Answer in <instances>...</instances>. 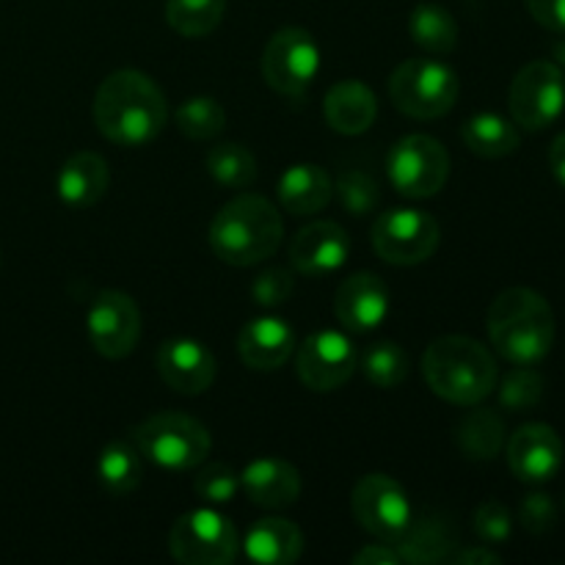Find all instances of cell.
I'll return each instance as SVG.
<instances>
[{
	"mask_svg": "<svg viewBox=\"0 0 565 565\" xmlns=\"http://www.w3.org/2000/svg\"><path fill=\"white\" fill-rule=\"evenodd\" d=\"M489 340L511 364H539L555 345V312L541 292L530 287H508L491 301Z\"/></svg>",
	"mask_w": 565,
	"mask_h": 565,
	"instance_id": "obj_3",
	"label": "cell"
},
{
	"mask_svg": "<svg viewBox=\"0 0 565 565\" xmlns=\"http://www.w3.org/2000/svg\"><path fill=\"white\" fill-rule=\"evenodd\" d=\"M425 384L452 406H480L500 381L497 359L486 345L463 334H445L423 353Z\"/></svg>",
	"mask_w": 565,
	"mask_h": 565,
	"instance_id": "obj_4",
	"label": "cell"
},
{
	"mask_svg": "<svg viewBox=\"0 0 565 565\" xmlns=\"http://www.w3.org/2000/svg\"><path fill=\"white\" fill-rule=\"evenodd\" d=\"M320 47L307 28H281L268 39L263 53V77L285 97H303L320 75Z\"/></svg>",
	"mask_w": 565,
	"mask_h": 565,
	"instance_id": "obj_11",
	"label": "cell"
},
{
	"mask_svg": "<svg viewBox=\"0 0 565 565\" xmlns=\"http://www.w3.org/2000/svg\"><path fill=\"white\" fill-rule=\"evenodd\" d=\"M351 511L359 527L373 539L395 544L414 522V508L406 489L390 475H364L351 494Z\"/></svg>",
	"mask_w": 565,
	"mask_h": 565,
	"instance_id": "obj_12",
	"label": "cell"
},
{
	"mask_svg": "<svg viewBox=\"0 0 565 565\" xmlns=\"http://www.w3.org/2000/svg\"><path fill=\"white\" fill-rule=\"evenodd\" d=\"M86 331L99 356L119 362L130 356L141 340V309L127 292H99L88 307Z\"/></svg>",
	"mask_w": 565,
	"mask_h": 565,
	"instance_id": "obj_14",
	"label": "cell"
},
{
	"mask_svg": "<svg viewBox=\"0 0 565 565\" xmlns=\"http://www.w3.org/2000/svg\"><path fill=\"white\" fill-rule=\"evenodd\" d=\"M539 25L552 33H565V0H524Z\"/></svg>",
	"mask_w": 565,
	"mask_h": 565,
	"instance_id": "obj_40",
	"label": "cell"
},
{
	"mask_svg": "<svg viewBox=\"0 0 565 565\" xmlns=\"http://www.w3.org/2000/svg\"><path fill=\"white\" fill-rule=\"evenodd\" d=\"M326 125L340 136H362L375 125L379 116V99H375L373 88L367 83L356 81H340L326 92L323 103Z\"/></svg>",
	"mask_w": 565,
	"mask_h": 565,
	"instance_id": "obj_22",
	"label": "cell"
},
{
	"mask_svg": "<svg viewBox=\"0 0 565 565\" xmlns=\"http://www.w3.org/2000/svg\"><path fill=\"white\" fill-rule=\"evenodd\" d=\"M447 563L452 565H500L502 555H497L489 544L486 546H467V550L450 552Z\"/></svg>",
	"mask_w": 565,
	"mask_h": 565,
	"instance_id": "obj_42",
	"label": "cell"
},
{
	"mask_svg": "<svg viewBox=\"0 0 565 565\" xmlns=\"http://www.w3.org/2000/svg\"><path fill=\"white\" fill-rule=\"evenodd\" d=\"M97 478L103 489L114 497H127L141 486L143 456L130 439H114L103 447L97 458Z\"/></svg>",
	"mask_w": 565,
	"mask_h": 565,
	"instance_id": "obj_27",
	"label": "cell"
},
{
	"mask_svg": "<svg viewBox=\"0 0 565 565\" xmlns=\"http://www.w3.org/2000/svg\"><path fill=\"white\" fill-rule=\"evenodd\" d=\"M555 55H557V61H561V64L565 66V42L557 44V47H555Z\"/></svg>",
	"mask_w": 565,
	"mask_h": 565,
	"instance_id": "obj_44",
	"label": "cell"
},
{
	"mask_svg": "<svg viewBox=\"0 0 565 565\" xmlns=\"http://www.w3.org/2000/svg\"><path fill=\"white\" fill-rule=\"evenodd\" d=\"M276 196L290 215H315L334 196V180L318 163H292L281 171Z\"/></svg>",
	"mask_w": 565,
	"mask_h": 565,
	"instance_id": "obj_23",
	"label": "cell"
},
{
	"mask_svg": "<svg viewBox=\"0 0 565 565\" xmlns=\"http://www.w3.org/2000/svg\"><path fill=\"white\" fill-rule=\"evenodd\" d=\"M461 138L469 152L486 160L508 158L522 143V132H519L516 121L505 119V116L494 114V110L469 116L461 125Z\"/></svg>",
	"mask_w": 565,
	"mask_h": 565,
	"instance_id": "obj_26",
	"label": "cell"
},
{
	"mask_svg": "<svg viewBox=\"0 0 565 565\" xmlns=\"http://www.w3.org/2000/svg\"><path fill=\"white\" fill-rule=\"evenodd\" d=\"M207 174L230 191H243L257 180V160L243 143H218L207 152Z\"/></svg>",
	"mask_w": 565,
	"mask_h": 565,
	"instance_id": "obj_32",
	"label": "cell"
},
{
	"mask_svg": "<svg viewBox=\"0 0 565 565\" xmlns=\"http://www.w3.org/2000/svg\"><path fill=\"white\" fill-rule=\"evenodd\" d=\"M456 425V445L469 461H494L508 441L505 419L494 408H475Z\"/></svg>",
	"mask_w": 565,
	"mask_h": 565,
	"instance_id": "obj_25",
	"label": "cell"
},
{
	"mask_svg": "<svg viewBox=\"0 0 565 565\" xmlns=\"http://www.w3.org/2000/svg\"><path fill=\"white\" fill-rule=\"evenodd\" d=\"M353 563L356 565H403L395 544H386V541L367 544L364 550H359L356 555H353Z\"/></svg>",
	"mask_w": 565,
	"mask_h": 565,
	"instance_id": "obj_41",
	"label": "cell"
},
{
	"mask_svg": "<svg viewBox=\"0 0 565 565\" xmlns=\"http://www.w3.org/2000/svg\"><path fill=\"white\" fill-rule=\"evenodd\" d=\"M511 116L522 130L541 132L565 110V75L555 61H530L516 72L508 92Z\"/></svg>",
	"mask_w": 565,
	"mask_h": 565,
	"instance_id": "obj_10",
	"label": "cell"
},
{
	"mask_svg": "<svg viewBox=\"0 0 565 565\" xmlns=\"http://www.w3.org/2000/svg\"><path fill=\"white\" fill-rule=\"evenodd\" d=\"M370 241L384 263L412 268V265H423L425 259L434 257L441 241V230L439 221L425 210L397 207L386 210L373 221Z\"/></svg>",
	"mask_w": 565,
	"mask_h": 565,
	"instance_id": "obj_8",
	"label": "cell"
},
{
	"mask_svg": "<svg viewBox=\"0 0 565 565\" xmlns=\"http://www.w3.org/2000/svg\"><path fill=\"white\" fill-rule=\"evenodd\" d=\"M565 447L561 434L546 423H527L513 430L505 441V458L511 472L522 483H550L563 467Z\"/></svg>",
	"mask_w": 565,
	"mask_h": 565,
	"instance_id": "obj_15",
	"label": "cell"
},
{
	"mask_svg": "<svg viewBox=\"0 0 565 565\" xmlns=\"http://www.w3.org/2000/svg\"><path fill=\"white\" fill-rule=\"evenodd\" d=\"M550 169H552V177L557 180V185L565 188V132L552 141L550 147Z\"/></svg>",
	"mask_w": 565,
	"mask_h": 565,
	"instance_id": "obj_43",
	"label": "cell"
},
{
	"mask_svg": "<svg viewBox=\"0 0 565 565\" xmlns=\"http://www.w3.org/2000/svg\"><path fill=\"white\" fill-rule=\"evenodd\" d=\"M303 533L290 519H259L243 539V552L252 563L290 565L303 555Z\"/></svg>",
	"mask_w": 565,
	"mask_h": 565,
	"instance_id": "obj_24",
	"label": "cell"
},
{
	"mask_svg": "<svg viewBox=\"0 0 565 565\" xmlns=\"http://www.w3.org/2000/svg\"><path fill=\"white\" fill-rule=\"evenodd\" d=\"M296 290V274L290 268H268L252 281V298L259 309H279Z\"/></svg>",
	"mask_w": 565,
	"mask_h": 565,
	"instance_id": "obj_37",
	"label": "cell"
},
{
	"mask_svg": "<svg viewBox=\"0 0 565 565\" xmlns=\"http://www.w3.org/2000/svg\"><path fill=\"white\" fill-rule=\"evenodd\" d=\"M475 533L483 544L497 546L505 544L513 533V516L500 500H486L483 505H478L475 511Z\"/></svg>",
	"mask_w": 565,
	"mask_h": 565,
	"instance_id": "obj_38",
	"label": "cell"
},
{
	"mask_svg": "<svg viewBox=\"0 0 565 565\" xmlns=\"http://www.w3.org/2000/svg\"><path fill=\"white\" fill-rule=\"evenodd\" d=\"M494 390L502 408H508L513 414H522L544 401L546 381L535 370V364H513V370H508L502 375V381H497Z\"/></svg>",
	"mask_w": 565,
	"mask_h": 565,
	"instance_id": "obj_33",
	"label": "cell"
},
{
	"mask_svg": "<svg viewBox=\"0 0 565 565\" xmlns=\"http://www.w3.org/2000/svg\"><path fill=\"white\" fill-rule=\"evenodd\" d=\"M174 125L191 141H210L226 127L224 105L213 97H188L185 103L177 105Z\"/></svg>",
	"mask_w": 565,
	"mask_h": 565,
	"instance_id": "obj_34",
	"label": "cell"
},
{
	"mask_svg": "<svg viewBox=\"0 0 565 565\" xmlns=\"http://www.w3.org/2000/svg\"><path fill=\"white\" fill-rule=\"evenodd\" d=\"M154 364H158L163 384L185 397L204 395L218 375V362H215L213 351L191 337H174V340L160 342Z\"/></svg>",
	"mask_w": 565,
	"mask_h": 565,
	"instance_id": "obj_16",
	"label": "cell"
},
{
	"mask_svg": "<svg viewBox=\"0 0 565 565\" xmlns=\"http://www.w3.org/2000/svg\"><path fill=\"white\" fill-rule=\"evenodd\" d=\"M359 370H362L364 379L370 381L379 390H395L406 381L412 362H408V353L403 351L397 342H373L367 351L359 356Z\"/></svg>",
	"mask_w": 565,
	"mask_h": 565,
	"instance_id": "obj_31",
	"label": "cell"
},
{
	"mask_svg": "<svg viewBox=\"0 0 565 565\" xmlns=\"http://www.w3.org/2000/svg\"><path fill=\"white\" fill-rule=\"evenodd\" d=\"M334 193L340 199L342 210L356 218H364V215L375 213L381 202V185L373 174L362 169H348L337 177Z\"/></svg>",
	"mask_w": 565,
	"mask_h": 565,
	"instance_id": "obj_35",
	"label": "cell"
},
{
	"mask_svg": "<svg viewBox=\"0 0 565 565\" xmlns=\"http://www.w3.org/2000/svg\"><path fill=\"white\" fill-rule=\"evenodd\" d=\"M452 541L439 522H412V527L395 541V550L403 563H447L452 552Z\"/></svg>",
	"mask_w": 565,
	"mask_h": 565,
	"instance_id": "obj_29",
	"label": "cell"
},
{
	"mask_svg": "<svg viewBox=\"0 0 565 565\" xmlns=\"http://www.w3.org/2000/svg\"><path fill=\"white\" fill-rule=\"evenodd\" d=\"M108 160L97 152H75L64 160L55 177V193L72 210L94 207L108 193Z\"/></svg>",
	"mask_w": 565,
	"mask_h": 565,
	"instance_id": "obj_21",
	"label": "cell"
},
{
	"mask_svg": "<svg viewBox=\"0 0 565 565\" xmlns=\"http://www.w3.org/2000/svg\"><path fill=\"white\" fill-rule=\"evenodd\" d=\"M386 177L406 199H430L447 185L450 154L436 138L414 132L401 138L386 154Z\"/></svg>",
	"mask_w": 565,
	"mask_h": 565,
	"instance_id": "obj_9",
	"label": "cell"
},
{
	"mask_svg": "<svg viewBox=\"0 0 565 565\" xmlns=\"http://www.w3.org/2000/svg\"><path fill=\"white\" fill-rule=\"evenodd\" d=\"M241 491V475L226 463H202L199 472L193 475V494L204 502V505H230Z\"/></svg>",
	"mask_w": 565,
	"mask_h": 565,
	"instance_id": "obj_36",
	"label": "cell"
},
{
	"mask_svg": "<svg viewBox=\"0 0 565 565\" xmlns=\"http://www.w3.org/2000/svg\"><path fill=\"white\" fill-rule=\"evenodd\" d=\"M241 489L248 500L268 511L296 505L301 497V475L290 461L281 458H254L241 472Z\"/></svg>",
	"mask_w": 565,
	"mask_h": 565,
	"instance_id": "obj_20",
	"label": "cell"
},
{
	"mask_svg": "<svg viewBox=\"0 0 565 565\" xmlns=\"http://www.w3.org/2000/svg\"><path fill=\"white\" fill-rule=\"evenodd\" d=\"M555 502H552V497L544 494V491H533V494L524 497L522 505H519V522H522V527L527 530L530 535L550 533V530L555 527Z\"/></svg>",
	"mask_w": 565,
	"mask_h": 565,
	"instance_id": "obj_39",
	"label": "cell"
},
{
	"mask_svg": "<svg viewBox=\"0 0 565 565\" xmlns=\"http://www.w3.org/2000/svg\"><path fill=\"white\" fill-rule=\"evenodd\" d=\"M285 237V221L259 193H237L210 221L207 241L215 257L232 268H252L274 257Z\"/></svg>",
	"mask_w": 565,
	"mask_h": 565,
	"instance_id": "obj_2",
	"label": "cell"
},
{
	"mask_svg": "<svg viewBox=\"0 0 565 565\" xmlns=\"http://www.w3.org/2000/svg\"><path fill=\"white\" fill-rule=\"evenodd\" d=\"M392 312L390 287L375 274H353L334 296V315L353 334H367L384 326Z\"/></svg>",
	"mask_w": 565,
	"mask_h": 565,
	"instance_id": "obj_18",
	"label": "cell"
},
{
	"mask_svg": "<svg viewBox=\"0 0 565 565\" xmlns=\"http://www.w3.org/2000/svg\"><path fill=\"white\" fill-rule=\"evenodd\" d=\"M296 353V331L285 318L259 315L237 331V356L248 370L270 373Z\"/></svg>",
	"mask_w": 565,
	"mask_h": 565,
	"instance_id": "obj_19",
	"label": "cell"
},
{
	"mask_svg": "<svg viewBox=\"0 0 565 565\" xmlns=\"http://www.w3.org/2000/svg\"><path fill=\"white\" fill-rule=\"evenodd\" d=\"M408 33L414 44L430 55H447L458 44V22L445 6L419 3L408 14Z\"/></svg>",
	"mask_w": 565,
	"mask_h": 565,
	"instance_id": "obj_28",
	"label": "cell"
},
{
	"mask_svg": "<svg viewBox=\"0 0 565 565\" xmlns=\"http://www.w3.org/2000/svg\"><path fill=\"white\" fill-rule=\"evenodd\" d=\"M359 370L356 345L345 331H312L296 351V375L307 390L337 392Z\"/></svg>",
	"mask_w": 565,
	"mask_h": 565,
	"instance_id": "obj_13",
	"label": "cell"
},
{
	"mask_svg": "<svg viewBox=\"0 0 565 565\" xmlns=\"http://www.w3.org/2000/svg\"><path fill=\"white\" fill-rule=\"evenodd\" d=\"M94 125L116 147H147L169 125V103L143 72H110L94 94Z\"/></svg>",
	"mask_w": 565,
	"mask_h": 565,
	"instance_id": "obj_1",
	"label": "cell"
},
{
	"mask_svg": "<svg viewBox=\"0 0 565 565\" xmlns=\"http://www.w3.org/2000/svg\"><path fill=\"white\" fill-rule=\"evenodd\" d=\"M458 94V72L439 58H408L390 75L392 105L408 119H441L456 108Z\"/></svg>",
	"mask_w": 565,
	"mask_h": 565,
	"instance_id": "obj_6",
	"label": "cell"
},
{
	"mask_svg": "<svg viewBox=\"0 0 565 565\" xmlns=\"http://www.w3.org/2000/svg\"><path fill=\"white\" fill-rule=\"evenodd\" d=\"M132 441L143 458L169 472H191L207 461L213 450L210 430L182 412H158L132 428Z\"/></svg>",
	"mask_w": 565,
	"mask_h": 565,
	"instance_id": "obj_5",
	"label": "cell"
},
{
	"mask_svg": "<svg viewBox=\"0 0 565 565\" xmlns=\"http://www.w3.org/2000/svg\"><path fill=\"white\" fill-rule=\"evenodd\" d=\"M226 0H166V22L185 39H202L221 25Z\"/></svg>",
	"mask_w": 565,
	"mask_h": 565,
	"instance_id": "obj_30",
	"label": "cell"
},
{
	"mask_svg": "<svg viewBox=\"0 0 565 565\" xmlns=\"http://www.w3.org/2000/svg\"><path fill=\"white\" fill-rule=\"evenodd\" d=\"M351 241L337 221H312L301 226L290 241V265L296 274L320 279L337 274L348 263Z\"/></svg>",
	"mask_w": 565,
	"mask_h": 565,
	"instance_id": "obj_17",
	"label": "cell"
},
{
	"mask_svg": "<svg viewBox=\"0 0 565 565\" xmlns=\"http://www.w3.org/2000/svg\"><path fill=\"white\" fill-rule=\"evenodd\" d=\"M169 552L182 565H226L241 552V535L224 513L204 505L171 524Z\"/></svg>",
	"mask_w": 565,
	"mask_h": 565,
	"instance_id": "obj_7",
	"label": "cell"
}]
</instances>
